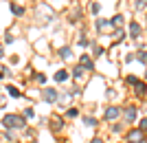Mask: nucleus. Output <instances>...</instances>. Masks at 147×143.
Listing matches in <instances>:
<instances>
[{
  "label": "nucleus",
  "instance_id": "obj_15",
  "mask_svg": "<svg viewBox=\"0 0 147 143\" xmlns=\"http://www.w3.org/2000/svg\"><path fill=\"white\" fill-rule=\"evenodd\" d=\"M5 141H7V143H18V132L5 130Z\"/></svg>",
  "mask_w": 147,
  "mask_h": 143
},
{
  "label": "nucleus",
  "instance_id": "obj_28",
  "mask_svg": "<svg viewBox=\"0 0 147 143\" xmlns=\"http://www.w3.org/2000/svg\"><path fill=\"white\" fill-rule=\"evenodd\" d=\"M138 60H141L143 64H147V53H145V51H143V53H138Z\"/></svg>",
  "mask_w": 147,
  "mask_h": 143
},
{
  "label": "nucleus",
  "instance_id": "obj_16",
  "mask_svg": "<svg viewBox=\"0 0 147 143\" xmlns=\"http://www.w3.org/2000/svg\"><path fill=\"white\" fill-rule=\"evenodd\" d=\"M59 57L61 60H70V57H73V49H70V46H61L59 49Z\"/></svg>",
  "mask_w": 147,
  "mask_h": 143
},
{
  "label": "nucleus",
  "instance_id": "obj_3",
  "mask_svg": "<svg viewBox=\"0 0 147 143\" xmlns=\"http://www.w3.org/2000/svg\"><path fill=\"white\" fill-rule=\"evenodd\" d=\"M40 97H42L44 104H57L59 90H57V88H51V86H44L42 90H40Z\"/></svg>",
  "mask_w": 147,
  "mask_h": 143
},
{
  "label": "nucleus",
  "instance_id": "obj_5",
  "mask_svg": "<svg viewBox=\"0 0 147 143\" xmlns=\"http://www.w3.org/2000/svg\"><path fill=\"white\" fill-rule=\"evenodd\" d=\"M125 141H127V143H145V132H141L138 128H134V130L127 132Z\"/></svg>",
  "mask_w": 147,
  "mask_h": 143
},
{
  "label": "nucleus",
  "instance_id": "obj_22",
  "mask_svg": "<svg viewBox=\"0 0 147 143\" xmlns=\"http://www.w3.org/2000/svg\"><path fill=\"white\" fill-rule=\"evenodd\" d=\"M22 134H24V137H29V139H33V137H35V130H31L29 125H26L24 130H22Z\"/></svg>",
  "mask_w": 147,
  "mask_h": 143
},
{
  "label": "nucleus",
  "instance_id": "obj_14",
  "mask_svg": "<svg viewBox=\"0 0 147 143\" xmlns=\"http://www.w3.org/2000/svg\"><path fill=\"white\" fill-rule=\"evenodd\" d=\"M134 119H136V108H134V106H127V108H125V121H127V123H132Z\"/></svg>",
  "mask_w": 147,
  "mask_h": 143
},
{
  "label": "nucleus",
  "instance_id": "obj_9",
  "mask_svg": "<svg viewBox=\"0 0 147 143\" xmlns=\"http://www.w3.org/2000/svg\"><path fill=\"white\" fill-rule=\"evenodd\" d=\"M79 66H84L86 70H92V68H94V64H92L90 55H86V53H84V55L79 57Z\"/></svg>",
  "mask_w": 147,
  "mask_h": 143
},
{
  "label": "nucleus",
  "instance_id": "obj_18",
  "mask_svg": "<svg viewBox=\"0 0 147 143\" xmlns=\"http://www.w3.org/2000/svg\"><path fill=\"white\" fill-rule=\"evenodd\" d=\"M66 117L68 119H77L79 117V110H77V108H66Z\"/></svg>",
  "mask_w": 147,
  "mask_h": 143
},
{
  "label": "nucleus",
  "instance_id": "obj_31",
  "mask_svg": "<svg viewBox=\"0 0 147 143\" xmlns=\"http://www.w3.org/2000/svg\"><path fill=\"white\" fill-rule=\"evenodd\" d=\"M114 37H117V40H123V31H114Z\"/></svg>",
  "mask_w": 147,
  "mask_h": 143
},
{
  "label": "nucleus",
  "instance_id": "obj_29",
  "mask_svg": "<svg viewBox=\"0 0 147 143\" xmlns=\"http://www.w3.org/2000/svg\"><path fill=\"white\" fill-rule=\"evenodd\" d=\"M13 42V35H5V44H11Z\"/></svg>",
  "mask_w": 147,
  "mask_h": 143
},
{
  "label": "nucleus",
  "instance_id": "obj_1",
  "mask_svg": "<svg viewBox=\"0 0 147 143\" xmlns=\"http://www.w3.org/2000/svg\"><path fill=\"white\" fill-rule=\"evenodd\" d=\"M0 125H2L5 130L22 132L26 125H29V121H26L20 112H7V115H2V119H0Z\"/></svg>",
  "mask_w": 147,
  "mask_h": 143
},
{
  "label": "nucleus",
  "instance_id": "obj_35",
  "mask_svg": "<svg viewBox=\"0 0 147 143\" xmlns=\"http://www.w3.org/2000/svg\"><path fill=\"white\" fill-rule=\"evenodd\" d=\"M0 90H2V88H0Z\"/></svg>",
  "mask_w": 147,
  "mask_h": 143
},
{
  "label": "nucleus",
  "instance_id": "obj_32",
  "mask_svg": "<svg viewBox=\"0 0 147 143\" xmlns=\"http://www.w3.org/2000/svg\"><path fill=\"white\" fill-rule=\"evenodd\" d=\"M5 57V46H0V60Z\"/></svg>",
  "mask_w": 147,
  "mask_h": 143
},
{
  "label": "nucleus",
  "instance_id": "obj_12",
  "mask_svg": "<svg viewBox=\"0 0 147 143\" xmlns=\"http://www.w3.org/2000/svg\"><path fill=\"white\" fill-rule=\"evenodd\" d=\"M9 9H11V13H13V16H18V18H22V16H24V7H22V5L11 2V5H9Z\"/></svg>",
  "mask_w": 147,
  "mask_h": 143
},
{
  "label": "nucleus",
  "instance_id": "obj_26",
  "mask_svg": "<svg viewBox=\"0 0 147 143\" xmlns=\"http://www.w3.org/2000/svg\"><path fill=\"white\" fill-rule=\"evenodd\" d=\"M138 130H141V132L147 130V119H141V121H138Z\"/></svg>",
  "mask_w": 147,
  "mask_h": 143
},
{
  "label": "nucleus",
  "instance_id": "obj_8",
  "mask_svg": "<svg viewBox=\"0 0 147 143\" xmlns=\"http://www.w3.org/2000/svg\"><path fill=\"white\" fill-rule=\"evenodd\" d=\"M70 77H73V79H77V81H81L84 77H86V68H84V66H75L73 73H70Z\"/></svg>",
  "mask_w": 147,
  "mask_h": 143
},
{
  "label": "nucleus",
  "instance_id": "obj_10",
  "mask_svg": "<svg viewBox=\"0 0 147 143\" xmlns=\"http://www.w3.org/2000/svg\"><path fill=\"white\" fill-rule=\"evenodd\" d=\"M7 93H9V97H11V99H20V97H24V95H22V90H18L13 84H9V86H7Z\"/></svg>",
  "mask_w": 147,
  "mask_h": 143
},
{
  "label": "nucleus",
  "instance_id": "obj_17",
  "mask_svg": "<svg viewBox=\"0 0 147 143\" xmlns=\"http://www.w3.org/2000/svg\"><path fill=\"white\" fill-rule=\"evenodd\" d=\"M129 35H132V37L141 35V26H138V22H132V24H129Z\"/></svg>",
  "mask_w": 147,
  "mask_h": 143
},
{
  "label": "nucleus",
  "instance_id": "obj_2",
  "mask_svg": "<svg viewBox=\"0 0 147 143\" xmlns=\"http://www.w3.org/2000/svg\"><path fill=\"white\" fill-rule=\"evenodd\" d=\"M33 13H35V20L40 22V24H46V22H51L53 20V9H51L46 2H37L35 5V9H33Z\"/></svg>",
  "mask_w": 147,
  "mask_h": 143
},
{
  "label": "nucleus",
  "instance_id": "obj_13",
  "mask_svg": "<svg viewBox=\"0 0 147 143\" xmlns=\"http://www.w3.org/2000/svg\"><path fill=\"white\" fill-rule=\"evenodd\" d=\"M20 115H22V117H24L26 121H31V119H35V108H33V106H26L24 110L20 112Z\"/></svg>",
  "mask_w": 147,
  "mask_h": 143
},
{
  "label": "nucleus",
  "instance_id": "obj_34",
  "mask_svg": "<svg viewBox=\"0 0 147 143\" xmlns=\"http://www.w3.org/2000/svg\"><path fill=\"white\" fill-rule=\"evenodd\" d=\"M2 77H5V73H2V70H0V79H2Z\"/></svg>",
  "mask_w": 147,
  "mask_h": 143
},
{
  "label": "nucleus",
  "instance_id": "obj_27",
  "mask_svg": "<svg viewBox=\"0 0 147 143\" xmlns=\"http://www.w3.org/2000/svg\"><path fill=\"white\" fill-rule=\"evenodd\" d=\"M90 9H92V13H99V9H101V5H99V2H92V7H90Z\"/></svg>",
  "mask_w": 147,
  "mask_h": 143
},
{
  "label": "nucleus",
  "instance_id": "obj_4",
  "mask_svg": "<svg viewBox=\"0 0 147 143\" xmlns=\"http://www.w3.org/2000/svg\"><path fill=\"white\" fill-rule=\"evenodd\" d=\"M49 128H51V132H53V134H59L61 130H64V117H59V115H51V119H49Z\"/></svg>",
  "mask_w": 147,
  "mask_h": 143
},
{
  "label": "nucleus",
  "instance_id": "obj_30",
  "mask_svg": "<svg viewBox=\"0 0 147 143\" xmlns=\"http://www.w3.org/2000/svg\"><path fill=\"white\" fill-rule=\"evenodd\" d=\"M90 143H105V141H103V139H101V137H94V139H92Z\"/></svg>",
  "mask_w": 147,
  "mask_h": 143
},
{
  "label": "nucleus",
  "instance_id": "obj_25",
  "mask_svg": "<svg viewBox=\"0 0 147 143\" xmlns=\"http://www.w3.org/2000/svg\"><path fill=\"white\" fill-rule=\"evenodd\" d=\"M145 5H147V0H134V7H136V9H145Z\"/></svg>",
  "mask_w": 147,
  "mask_h": 143
},
{
  "label": "nucleus",
  "instance_id": "obj_11",
  "mask_svg": "<svg viewBox=\"0 0 147 143\" xmlns=\"http://www.w3.org/2000/svg\"><path fill=\"white\" fill-rule=\"evenodd\" d=\"M97 29L99 31H112L114 26H112L110 20H97Z\"/></svg>",
  "mask_w": 147,
  "mask_h": 143
},
{
  "label": "nucleus",
  "instance_id": "obj_19",
  "mask_svg": "<svg viewBox=\"0 0 147 143\" xmlns=\"http://www.w3.org/2000/svg\"><path fill=\"white\" fill-rule=\"evenodd\" d=\"M84 125H88V128H94V125H97V119L88 115V117H84Z\"/></svg>",
  "mask_w": 147,
  "mask_h": 143
},
{
  "label": "nucleus",
  "instance_id": "obj_33",
  "mask_svg": "<svg viewBox=\"0 0 147 143\" xmlns=\"http://www.w3.org/2000/svg\"><path fill=\"white\" fill-rule=\"evenodd\" d=\"M26 143H37V141H35V139H31V141H26Z\"/></svg>",
  "mask_w": 147,
  "mask_h": 143
},
{
  "label": "nucleus",
  "instance_id": "obj_20",
  "mask_svg": "<svg viewBox=\"0 0 147 143\" xmlns=\"http://www.w3.org/2000/svg\"><path fill=\"white\" fill-rule=\"evenodd\" d=\"M33 77H35V81H37V84H46V79H49V77H46L44 73H35Z\"/></svg>",
  "mask_w": 147,
  "mask_h": 143
},
{
  "label": "nucleus",
  "instance_id": "obj_6",
  "mask_svg": "<svg viewBox=\"0 0 147 143\" xmlns=\"http://www.w3.org/2000/svg\"><path fill=\"white\" fill-rule=\"evenodd\" d=\"M119 115H121V108H117V106H110L108 110L103 112V119H108V121H112V119H117Z\"/></svg>",
  "mask_w": 147,
  "mask_h": 143
},
{
  "label": "nucleus",
  "instance_id": "obj_24",
  "mask_svg": "<svg viewBox=\"0 0 147 143\" xmlns=\"http://www.w3.org/2000/svg\"><path fill=\"white\" fill-rule=\"evenodd\" d=\"M110 22H112V26H119V24L123 22V16H114V18H112Z\"/></svg>",
  "mask_w": 147,
  "mask_h": 143
},
{
  "label": "nucleus",
  "instance_id": "obj_23",
  "mask_svg": "<svg viewBox=\"0 0 147 143\" xmlns=\"http://www.w3.org/2000/svg\"><path fill=\"white\" fill-rule=\"evenodd\" d=\"M136 95H145V84H143V81L136 84Z\"/></svg>",
  "mask_w": 147,
  "mask_h": 143
},
{
  "label": "nucleus",
  "instance_id": "obj_21",
  "mask_svg": "<svg viewBox=\"0 0 147 143\" xmlns=\"http://www.w3.org/2000/svg\"><path fill=\"white\" fill-rule=\"evenodd\" d=\"M79 46H90V40H88V37L84 35V33L79 35Z\"/></svg>",
  "mask_w": 147,
  "mask_h": 143
},
{
  "label": "nucleus",
  "instance_id": "obj_7",
  "mask_svg": "<svg viewBox=\"0 0 147 143\" xmlns=\"http://www.w3.org/2000/svg\"><path fill=\"white\" fill-rule=\"evenodd\" d=\"M68 77H70V73H68L66 68H59L55 75H53V79H55L57 84H61V81H68Z\"/></svg>",
  "mask_w": 147,
  "mask_h": 143
}]
</instances>
